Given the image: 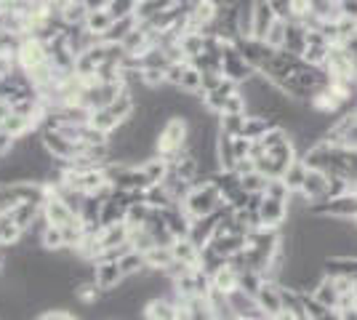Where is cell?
I'll return each instance as SVG.
<instances>
[{
  "label": "cell",
  "instance_id": "cell-18",
  "mask_svg": "<svg viewBox=\"0 0 357 320\" xmlns=\"http://www.w3.org/2000/svg\"><path fill=\"white\" fill-rule=\"evenodd\" d=\"M171 251H174V259L176 261H184V264H192V267H200V245H195L190 238H176L174 245H171Z\"/></svg>",
  "mask_w": 357,
  "mask_h": 320
},
{
  "label": "cell",
  "instance_id": "cell-26",
  "mask_svg": "<svg viewBox=\"0 0 357 320\" xmlns=\"http://www.w3.org/2000/svg\"><path fill=\"white\" fill-rule=\"evenodd\" d=\"M120 270H123L126 277H136V275H142L144 270H147V257H144L142 251L131 248V251L120 259Z\"/></svg>",
  "mask_w": 357,
  "mask_h": 320
},
{
  "label": "cell",
  "instance_id": "cell-28",
  "mask_svg": "<svg viewBox=\"0 0 357 320\" xmlns=\"http://www.w3.org/2000/svg\"><path fill=\"white\" fill-rule=\"evenodd\" d=\"M178 89H181L184 93H200V96H203V70H197L195 64H187Z\"/></svg>",
  "mask_w": 357,
  "mask_h": 320
},
{
  "label": "cell",
  "instance_id": "cell-42",
  "mask_svg": "<svg viewBox=\"0 0 357 320\" xmlns=\"http://www.w3.org/2000/svg\"><path fill=\"white\" fill-rule=\"evenodd\" d=\"M86 6H89V11H93V8H107L109 6V0H83Z\"/></svg>",
  "mask_w": 357,
  "mask_h": 320
},
{
  "label": "cell",
  "instance_id": "cell-23",
  "mask_svg": "<svg viewBox=\"0 0 357 320\" xmlns=\"http://www.w3.org/2000/svg\"><path fill=\"white\" fill-rule=\"evenodd\" d=\"M285 51L301 56L307 48V27L301 22H288V35H285Z\"/></svg>",
  "mask_w": 357,
  "mask_h": 320
},
{
  "label": "cell",
  "instance_id": "cell-39",
  "mask_svg": "<svg viewBox=\"0 0 357 320\" xmlns=\"http://www.w3.org/2000/svg\"><path fill=\"white\" fill-rule=\"evenodd\" d=\"M269 6H272V11H275L278 19L291 22V0H269Z\"/></svg>",
  "mask_w": 357,
  "mask_h": 320
},
{
  "label": "cell",
  "instance_id": "cell-40",
  "mask_svg": "<svg viewBox=\"0 0 357 320\" xmlns=\"http://www.w3.org/2000/svg\"><path fill=\"white\" fill-rule=\"evenodd\" d=\"M339 11L347 19H357V0H339Z\"/></svg>",
  "mask_w": 357,
  "mask_h": 320
},
{
  "label": "cell",
  "instance_id": "cell-7",
  "mask_svg": "<svg viewBox=\"0 0 357 320\" xmlns=\"http://www.w3.org/2000/svg\"><path fill=\"white\" fill-rule=\"evenodd\" d=\"M328 184H331V176H328L326 171L310 168V174H307V179H304V187H301V192H298V198L304 200L307 206L320 203V200L328 198Z\"/></svg>",
  "mask_w": 357,
  "mask_h": 320
},
{
  "label": "cell",
  "instance_id": "cell-3",
  "mask_svg": "<svg viewBox=\"0 0 357 320\" xmlns=\"http://www.w3.org/2000/svg\"><path fill=\"white\" fill-rule=\"evenodd\" d=\"M307 213L317 216V219H331V222H355L357 195L355 192H347V195H339V198L320 200V203L307 206Z\"/></svg>",
  "mask_w": 357,
  "mask_h": 320
},
{
  "label": "cell",
  "instance_id": "cell-25",
  "mask_svg": "<svg viewBox=\"0 0 357 320\" xmlns=\"http://www.w3.org/2000/svg\"><path fill=\"white\" fill-rule=\"evenodd\" d=\"M144 257H147V270H155V273H165V270L174 264V251H171V245H155Z\"/></svg>",
  "mask_w": 357,
  "mask_h": 320
},
{
  "label": "cell",
  "instance_id": "cell-5",
  "mask_svg": "<svg viewBox=\"0 0 357 320\" xmlns=\"http://www.w3.org/2000/svg\"><path fill=\"white\" fill-rule=\"evenodd\" d=\"M256 211H259V219H261V227L283 229V224L288 222V213H291V206H288V200H278V198H269V195H261Z\"/></svg>",
  "mask_w": 357,
  "mask_h": 320
},
{
  "label": "cell",
  "instance_id": "cell-16",
  "mask_svg": "<svg viewBox=\"0 0 357 320\" xmlns=\"http://www.w3.org/2000/svg\"><path fill=\"white\" fill-rule=\"evenodd\" d=\"M275 125H280V123L275 121V118H269V115H256V112H248L245 115V125H243V137L248 139H261L264 134H269Z\"/></svg>",
  "mask_w": 357,
  "mask_h": 320
},
{
  "label": "cell",
  "instance_id": "cell-24",
  "mask_svg": "<svg viewBox=\"0 0 357 320\" xmlns=\"http://www.w3.org/2000/svg\"><path fill=\"white\" fill-rule=\"evenodd\" d=\"M89 123L96 128V131H102V134H107V137H109V134H112V131H115L123 121H120V118L112 112V109H109V107H102V109H93V112H91Z\"/></svg>",
  "mask_w": 357,
  "mask_h": 320
},
{
  "label": "cell",
  "instance_id": "cell-11",
  "mask_svg": "<svg viewBox=\"0 0 357 320\" xmlns=\"http://www.w3.org/2000/svg\"><path fill=\"white\" fill-rule=\"evenodd\" d=\"M211 286H213L216 294H222V296L235 294V291H240V270L235 267V264L224 261L222 267L211 275Z\"/></svg>",
  "mask_w": 357,
  "mask_h": 320
},
{
  "label": "cell",
  "instance_id": "cell-34",
  "mask_svg": "<svg viewBox=\"0 0 357 320\" xmlns=\"http://www.w3.org/2000/svg\"><path fill=\"white\" fill-rule=\"evenodd\" d=\"M285 35H288V22L285 19H275V24L269 27L267 32V46H272L275 51H280V48L285 46Z\"/></svg>",
  "mask_w": 357,
  "mask_h": 320
},
{
  "label": "cell",
  "instance_id": "cell-35",
  "mask_svg": "<svg viewBox=\"0 0 357 320\" xmlns=\"http://www.w3.org/2000/svg\"><path fill=\"white\" fill-rule=\"evenodd\" d=\"M136 6H139V0H109L107 11L112 19H128L136 14Z\"/></svg>",
  "mask_w": 357,
  "mask_h": 320
},
{
  "label": "cell",
  "instance_id": "cell-32",
  "mask_svg": "<svg viewBox=\"0 0 357 320\" xmlns=\"http://www.w3.org/2000/svg\"><path fill=\"white\" fill-rule=\"evenodd\" d=\"M267 179L259 168L251 171V174H245V176H240V184H243V190L248 192V195H264V190H267Z\"/></svg>",
  "mask_w": 357,
  "mask_h": 320
},
{
  "label": "cell",
  "instance_id": "cell-37",
  "mask_svg": "<svg viewBox=\"0 0 357 320\" xmlns=\"http://www.w3.org/2000/svg\"><path fill=\"white\" fill-rule=\"evenodd\" d=\"M264 195H269V198H278V200H291V198H294V192H291V190H288V184L283 182V176L267 179V190H264Z\"/></svg>",
  "mask_w": 357,
  "mask_h": 320
},
{
  "label": "cell",
  "instance_id": "cell-27",
  "mask_svg": "<svg viewBox=\"0 0 357 320\" xmlns=\"http://www.w3.org/2000/svg\"><path fill=\"white\" fill-rule=\"evenodd\" d=\"M136 27H139L136 16H128V19H115V22H112V27L105 32V38H102V40H107V43H123V38H126L131 30H136Z\"/></svg>",
  "mask_w": 357,
  "mask_h": 320
},
{
  "label": "cell",
  "instance_id": "cell-9",
  "mask_svg": "<svg viewBox=\"0 0 357 320\" xmlns=\"http://www.w3.org/2000/svg\"><path fill=\"white\" fill-rule=\"evenodd\" d=\"M227 208V206H224ZM224 208L216 213H211V216H200V219H192V227H190V241L195 245H200V248H206L211 243V238L216 235V227H219V222H222L224 216Z\"/></svg>",
  "mask_w": 357,
  "mask_h": 320
},
{
  "label": "cell",
  "instance_id": "cell-41",
  "mask_svg": "<svg viewBox=\"0 0 357 320\" xmlns=\"http://www.w3.org/2000/svg\"><path fill=\"white\" fill-rule=\"evenodd\" d=\"M269 320H307V318H304V315H298V312H294V310H285L283 307L275 318H269Z\"/></svg>",
  "mask_w": 357,
  "mask_h": 320
},
{
  "label": "cell",
  "instance_id": "cell-30",
  "mask_svg": "<svg viewBox=\"0 0 357 320\" xmlns=\"http://www.w3.org/2000/svg\"><path fill=\"white\" fill-rule=\"evenodd\" d=\"M245 115H248V112H245ZM245 115H232V112H222V115H219V131H222V134H229V137H243Z\"/></svg>",
  "mask_w": 357,
  "mask_h": 320
},
{
  "label": "cell",
  "instance_id": "cell-22",
  "mask_svg": "<svg viewBox=\"0 0 357 320\" xmlns=\"http://www.w3.org/2000/svg\"><path fill=\"white\" fill-rule=\"evenodd\" d=\"M112 22H115V19L109 16L107 8H93V11H89V16H86V22H83V24H86V30H89L91 35H96V38L102 40V38H105V32L112 27Z\"/></svg>",
  "mask_w": 357,
  "mask_h": 320
},
{
  "label": "cell",
  "instance_id": "cell-29",
  "mask_svg": "<svg viewBox=\"0 0 357 320\" xmlns=\"http://www.w3.org/2000/svg\"><path fill=\"white\" fill-rule=\"evenodd\" d=\"M128 243H131V248L142 251V254H147V251H152V248L158 245V243H155V238H152V232H149L144 224H142V227H131Z\"/></svg>",
  "mask_w": 357,
  "mask_h": 320
},
{
  "label": "cell",
  "instance_id": "cell-44",
  "mask_svg": "<svg viewBox=\"0 0 357 320\" xmlns=\"http://www.w3.org/2000/svg\"><path fill=\"white\" fill-rule=\"evenodd\" d=\"M352 192H355V195H357V182H355V184H352Z\"/></svg>",
  "mask_w": 357,
  "mask_h": 320
},
{
  "label": "cell",
  "instance_id": "cell-4",
  "mask_svg": "<svg viewBox=\"0 0 357 320\" xmlns=\"http://www.w3.org/2000/svg\"><path fill=\"white\" fill-rule=\"evenodd\" d=\"M48 59H51V56H48V46H45V40L35 38V35L22 38V43H19V48H16V56H14L16 67H19V70H24L27 75H30V73H35L38 67H43Z\"/></svg>",
  "mask_w": 357,
  "mask_h": 320
},
{
  "label": "cell",
  "instance_id": "cell-6",
  "mask_svg": "<svg viewBox=\"0 0 357 320\" xmlns=\"http://www.w3.org/2000/svg\"><path fill=\"white\" fill-rule=\"evenodd\" d=\"M238 48L245 56V61L256 67V73H261L269 64V59L275 56V48L267 46V40H259V38H243V40H238Z\"/></svg>",
  "mask_w": 357,
  "mask_h": 320
},
{
  "label": "cell",
  "instance_id": "cell-2",
  "mask_svg": "<svg viewBox=\"0 0 357 320\" xmlns=\"http://www.w3.org/2000/svg\"><path fill=\"white\" fill-rule=\"evenodd\" d=\"M224 206V198L222 192H219V187L213 184V179L203 184H195L192 190H190V195L181 200V208L187 211L190 219H200V216H211V213L222 211Z\"/></svg>",
  "mask_w": 357,
  "mask_h": 320
},
{
  "label": "cell",
  "instance_id": "cell-12",
  "mask_svg": "<svg viewBox=\"0 0 357 320\" xmlns=\"http://www.w3.org/2000/svg\"><path fill=\"white\" fill-rule=\"evenodd\" d=\"M43 213V203H35V200H22V203H16L11 211L6 213L11 222H14L16 227L22 229H30L35 222H38V216Z\"/></svg>",
  "mask_w": 357,
  "mask_h": 320
},
{
  "label": "cell",
  "instance_id": "cell-45",
  "mask_svg": "<svg viewBox=\"0 0 357 320\" xmlns=\"http://www.w3.org/2000/svg\"><path fill=\"white\" fill-rule=\"evenodd\" d=\"M355 227H357V219H355Z\"/></svg>",
  "mask_w": 357,
  "mask_h": 320
},
{
  "label": "cell",
  "instance_id": "cell-8",
  "mask_svg": "<svg viewBox=\"0 0 357 320\" xmlns=\"http://www.w3.org/2000/svg\"><path fill=\"white\" fill-rule=\"evenodd\" d=\"M123 280H126V275L120 270V261H93V283L105 294L118 291Z\"/></svg>",
  "mask_w": 357,
  "mask_h": 320
},
{
  "label": "cell",
  "instance_id": "cell-20",
  "mask_svg": "<svg viewBox=\"0 0 357 320\" xmlns=\"http://www.w3.org/2000/svg\"><path fill=\"white\" fill-rule=\"evenodd\" d=\"M139 166H142L144 176L149 179V184L165 182V176H168V171H171V163H168L165 158H160V155H152V158H147V160H142Z\"/></svg>",
  "mask_w": 357,
  "mask_h": 320
},
{
  "label": "cell",
  "instance_id": "cell-14",
  "mask_svg": "<svg viewBox=\"0 0 357 320\" xmlns=\"http://www.w3.org/2000/svg\"><path fill=\"white\" fill-rule=\"evenodd\" d=\"M310 294H312L314 299H317V302H320L323 307H328V310H339V299H342V291L336 289L333 277H331L328 273L323 275V277H320V283H317V286H314V289L310 291Z\"/></svg>",
  "mask_w": 357,
  "mask_h": 320
},
{
  "label": "cell",
  "instance_id": "cell-21",
  "mask_svg": "<svg viewBox=\"0 0 357 320\" xmlns=\"http://www.w3.org/2000/svg\"><path fill=\"white\" fill-rule=\"evenodd\" d=\"M307 174H310V166L304 163V158H296L291 166L285 168L283 182L288 184V190H291L294 195H298V192H301V187H304V179H307Z\"/></svg>",
  "mask_w": 357,
  "mask_h": 320
},
{
  "label": "cell",
  "instance_id": "cell-43",
  "mask_svg": "<svg viewBox=\"0 0 357 320\" xmlns=\"http://www.w3.org/2000/svg\"><path fill=\"white\" fill-rule=\"evenodd\" d=\"M3 264H6V251L0 248V270H3Z\"/></svg>",
  "mask_w": 357,
  "mask_h": 320
},
{
  "label": "cell",
  "instance_id": "cell-19",
  "mask_svg": "<svg viewBox=\"0 0 357 320\" xmlns=\"http://www.w3.org/2000/svg\"><path fill=\"white\" fill-rule=\"evenodd\" d=\"M144 200H147L149 206L155 208V211H163V208H171V206H178L176 198L171 195V190L165 187L163 182L160 184H152V187H147L144 190Z\"/></svg>",
  "mask_w": 357,
  "mask_h": 320
},
{
  "label": "cell",
  "instance_id": "cell-13",
  "mask_svg": "<svg viewBox=\"0 0 357 320\" xmlns=\"http://www.w3.org/2000/svg\"><path fill=\"white\" fill-rule=\"evenodd\" d=\"M275 11H272V6H269V0H256L253 3V27H251V38H259V40H264L267 38L269 27L275 24Z\"/></svg>",
  "mask_w": 357,
  "mask_h": 320
},
{
  "label": "cell",
  "instance_id": "cell-1",
  "mask_svg": "<svg viewBox=\"0 0 357 320\" xmlns=\"http://www.w3.org/2000/svg\"><path fill=\"white\" fill-rule=\"evenodd\" d=\"M187 150H190V121L184 115H171L158 134V155L171 163Z\"/></svg>",
  "mask_w": 357,
  "mask_h": 320
},
{
  "label": "cell",
  "instance_id": "cell-38",
  "mask_svg": "<svg viewBox=\"0 0 357 320\" xmlns=\"http://www.w3.org/2000/svg\"><path fill=\"white\" fill-rule=\"evenodd\" d=\"M35 320H70V312L61 310V307H45V310L38 312V318Z\"/></svg>",
  "mask_w": 357,
  "mask_h": 320
},
{
  "label": "cell",
  "instance_id": "cell-36",
  "mask_svg": "<svg viewBox=\"0 0 357 320\" xmlns=\"http://www.w3.org/2000/svg\"><path fill=\"white\" fill-rule=\"evenodd\" d=\"M314 14V0H291V22H307Z\"/></svg>",
  "mask_w": 357,
  "mask_h": 320
},
{
  "label": "cell",
  "instance_id": "cell-31",
  "mask_svg": "<svg viewBox=\"0 0 357 320\" xmlns=\"http://www.w3.org/2000/svg\"><path fill=\"white\" fill-rule=\"evenodd\" d=\"M40 241H43L45 251H51V254L67 248V243H64V229L56 227V224H48V227L43 229V238H40Z\"/></svg>",
  "mask_w": 357,
  "mask_h": 320
},
{
  "label": "cell",
  "instance_id": "cell-17",
  "mask_svg": "<svg viewBox=\"0 0 357 320\" xmlns=\"http://www.w3.org/2000/svg\"><path fill=\"white\" fill-rule=\"evenodd\" d=\"M216 158H219V166L222 171H232L235 163H238V155H235V137L229 134H222L216 137Z\"/></svg>",
  "mask_w": 357,
  "mask_h": 320
},
{
  "label": "cell",
  "instance_id": "cell-10",
  "mask_svg": "<svg viewBox=\"0 0 357 320\" xmlns=\"http://www.w3.org/2000/svg\"><path fill=\"white\" fill-rule=\"evenodd\" d=\"M256 305L261 307V312L267 318H275L283 310V294L278 280H264V286L256 291Z\"/></svg>",
  "mask_w": 357,
  "mask_h": 320
},
{
  "label": "cell",
  "instance_id": "cell-33",
  "mask_svg": "<svg viewBox=\"0 0 357 320\" xmlns=\"http://www.w3.org/2000/svg\"><path fill=\"white\" fill-rule=\"evenodd\" d=\"M264 273H259V270H243L240 273V291H245V294H251L256 296V291L264 286Z\"/></svg>",
  "mask_w": 357,
  "mask_h": 320
},
{
  "label": "cell",
  "instance_id": "cell-15",
  "mask_svg": "<svg viewBox=\"0 0 357 320\" xmlns=\"http://www.w3.org/2000/svg\"><path fill=\"white\" fill-rule=\"evenodd\" d=\"M128 235H131V227H128L126 222L107 224V227L99 229V245H102V251H105V248H118V245L128 243Z\"/></svg>",
  "mask_w": 357,
  "mask_h": 320
}]
</instances>
